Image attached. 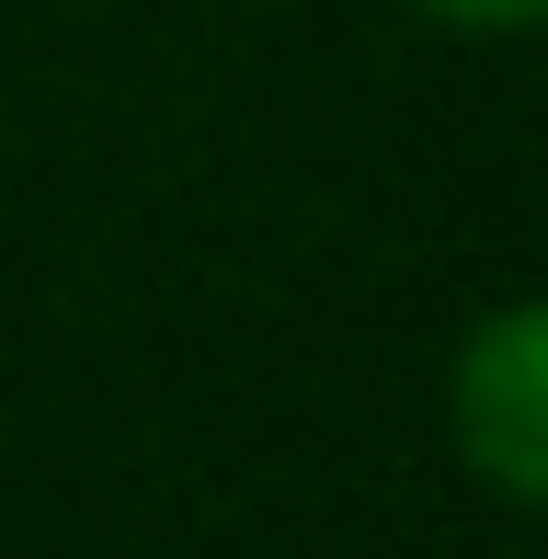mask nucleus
Segmentation results:
<instances>
[{
  "instance_id": "f03ea898",
  "label": "nucleus",
  "mask_w": 548,
  "mask_h": 559,
  "mask_svg": "<svg viewBox=\"0 0 548 559\" xmlns=\"http://www.w3.org/2000/svg\"><path fill=\"white\" fill-rule=\"evenodd\" d=\"M412 12L457 23V35H526V23H548V0H412Z\"/></svg>"
},
{
  "instance_id": "f257e3e1",
  "label": "nucleus",
  "mask_w": 548,
  "mask_h": 559,
  "mask_svg": "<svg viewBox=\"0 0 548 559\" xmlns=\"http://www.w3.org/2000/svg\"><path fill=\"white\" fill-rule=\"evenodd\" d=\"M445 435H457L468 479H491L503 502L548 514V286L503 297L445 366Z\"/></svg>"
}]
</instances>
